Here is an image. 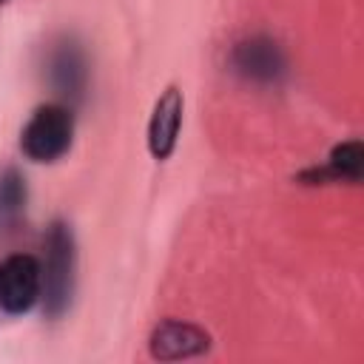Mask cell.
I'll return each mask as SVG.
<instances>
[{
  "mask_svg": "<svg viewBox=\"0 0 364 364\" xmlns=\"http://www.w3.org/2000/svg\"><path fill=\"white\" fill-rule=\"evenodd\" d=\"M148 350L159 361L193 358V355H202L210 350V336L191 321L165 318L162 324L154 327V333L148 338Z\"/></svg>",
  "mask_w": 364,
  "mask_h": 364,
  "instance_id": "6",
  "label": "cell"
},
{
  "mask_svg": "<svg viewBox=\"0 0 364 364\" xmlns=\"http://www.w3.org/2000/svg\"><path fill=\"white\" fill-rule=\"evenodd\" d=\"M43 296V270L31 253H11L0 262V310L6 316L28 313Z\"/></svg>",
  "mask_w": 364,
  "mask_h": 364,
  "instance_id": "3",
  "label": "cell"
},
{
  "mask_svg": "<svg viewBox=\"0 0 364 364\" xmlns=\"http://www.w3.org/2000/svg\"><path fill=\"white\" fill-rule=\"evenodd\" d=\"M74 142V114L60 102L40 105L20 134V151L31 162H57Z\"/></svg>",
  "mask_w": 364,
  "mask_h": 364,
  "instance_id": "2",
  "label": "cell"
},
{
  "mask_svg": "<svg viewBox=\"0 0 364 364\" xmlns=\"http://www.w3.org/2000/svg\"><path fill=\"white\" fill-rule=\"evenodd\" d=\"M48 82L51 88L68 100V102H80L88 85V60L82 46L74 37H63L54 43L51 54H48Z\"/></svg>",
  "mask_w": 364,
  "mask_h": 364,
  "instance_id": "5",
  "label": "cell"
},
{
  "mask_svg": "<svg viewBox=\"0 0 364 364\" xmlns=\"http://www.w3.org/2000/svg\"><path fill=\"white\" fill-rule=\"evenodd\" d=\"M182 111H185V100L176 85L165 88L154 102V111L148 119V151L154 159H168L173 154L179 128H182Z\"/></svg>",
  "mask_w": 364,
  "mask_h": 364,
  "instance_id": "7",
  "label": "cell"
},
{
  "mask_svg": "<svg viewBox=\"0 0 364 364\" xmlns=\"http://www.w3.org/2000/svg\"><path fill=\"white\" fill-rule=\"evenodd\" d=\"M0 3H6V0H0Z\"/></svg>",
  "mask_w": 364,
  "mask_h": 364,
  "instance_id": "10",
  "label": "cell"
},
{
  "mask_svg": "<svg viewBox=\"0 0 364 364\" xmlns=\"http://www.w3.org/2000/svg\"><path fill=\"white\" fill-rule=\"evenodd\" d=\"M230 65L239 77L259 85H276L287 77V54L282 43L267 34L239 40L230 51Z\"/></svg>",
  "mask_w": 364,
  "mask_h": 364,
  "instance_id": "4",
  "label": "cell"
},
{
  "mask_svg": "<svg viewBox=\"0 0 364 364\" xmlns=\"http://www.w3.org/2000/svg\"><path fill=\"white\" fill-rule=\"evenodd\" d=\"M28 202V188L26 179L17 168H6L0 173V228L17 225Z\"/></svg>",
  "mask_w": 364,
  "mask_h": 364,
  "instance_id": "9",
  "label": "cell"
},
{
  "mask_svg": "<svg viewBox=\"0 0 364 364\" xmlns=\"http://www.w3.org/2000/svg\"><path fill=\"white\" fill-rule=\"evenodd\" d=\"M364 176V148L358 139H347L336 145L321 168H307L299 173V182L304 185H324V182H361Z\"/></svg>",
  "mask_w": 364,
  "mask_h": 364,
  "instance_id": "8",
  "label": "cell"
},
{
  "mask_svg": "<svg viewBox=\"0 0 364 364\" xmlns=\"http://www.w3.org/2000/svg\"><path fill=\"white\" fill-rule=\"evenodd\" d=\"M43 310L48 318H57L68 310L77 279V242L68 222L54 219L43 236Z\"/></svg>",
  "mask_w": 364,
  "mask_h": 364,
  "instance_id": "1",
  "label": "cell"
}]
</instances>
